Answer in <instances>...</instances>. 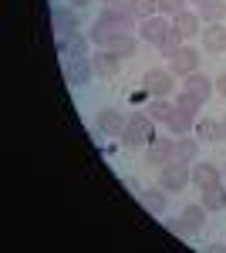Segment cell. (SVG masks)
<instances>
[{
  "mask_svg": "<svg viewBox=\"0 0 226 253\" xmlns=\"http://www.w3.org/2000/svg\"><path fill=\"white\" fill-rule=\"evenodd\" d=\"M152 138H155V118H149L145 112L129 115L125 128H122V145H129V149H142V145H149Z\"/></svg>",
  "mask_w": 226,
  "mask_h": 253,
  "instance_id": "obj_1",
  "label": "cell"
},
{
  "mask_svg": "<svg viewBox=\"0 0 226 253\" xmlns=\"http://www.w3.org/2000/svg\"><path fill=\"white\" fill-rule=\"evenodd\" d=\"M159 186L166 189V193H182L192 186V169H189V162L182 159H169L166 166H159Z\"/></svg>",
  "mask_w": 226,
  "mask_h": 253,
  "instance_id": "obj_2",
  "label": "cell"
},
{
  "mask_svg": "<svg viewBox=\"0 0 226 253\" xmlns=\"http://www.w3.org/2000/svg\"><path fill=\"white\" fill-rule=\"evenodd\" d=\"M206 206H203V203H192V206H186V210H182V213L176 216V219H172L169 223V230L176 236H186V240H192V236H199L203 233V226H206Z\"/></svg>",
  "mask_w": 226,
  "mask_h": 253,
  "instance_id": "obj_3",
  "label": "cell"
},
{
  "mask_svg": "<svg viewBox=\"0 0 226 253\" xmlns=\"http://www.w3.org/2000/svg\"><path fill=\"white\" fill-rule=\"evenodd\" d=\"M51 27H54V38H75L81 34V17L75 14L71 3H57L51 7Z\"/></svg>",
  "mask_w": 226,
  "mask_h": 253,
  "instance_id": "obj_4",
  "label": "cell"
},
{
  "mask_svg": "<svg viewBox=\"0 0 226 253\" xmlns=\"http://www.w3.org/2000/svg\"><path fill=\"white\" fill-rule=\"evenodd\" d=\"M142 88L152 98H169L172 88H176V75H172L169 68H149L145 78H142Z\"/></svg>",
  "mask_w": 226,
  "mask_h": 253,
  "instance_id": "obj_5",
  "label": "cell"
},
{
  "mask_svg": "<svg viewBox=\"0 0 226 253\" xmlns=\"http://www.w3.org/2000/svg\"><path fill=\"white\" fill-rule=\"evenodd\" d=\"M169 27H172V20L166 17V14H152V17L145 20H138V41H145V44H162V38L169 34Z\"/></svg>",
  "mask_w": 226,
  "mask_h": 253,
  "instance_id": "obj_6",
  "label": "cell"
},
{
  "mask_svg": "<svg viewBox=\"0 0 226 253\" xmlns=\"http://www.w3.org/2000/svg\"><path fill=\"white\" fill-rule=\"evenodd\" d=\"M98 20H101L105 27H112L115 34H125V31H132V27H135V17L125 10V3H108V7H101Z\"/></svg>",
  "mask_w": 226,
  "mask_h": 253,
  "instance_id": "obj_7",
  "label": "cell"
},
{
  "mask_svg": "<svg viewBox=\"0 0 226 253\" xmlns=\"http://www.w3.org/2000/svg\"><path fill=\"white\" fill-rule=\"evenodd\" d=\"M94 68H91V58H71L64 61V81L71 84V88H85L88 81H91Z\"/></svg>",
  "mask_w": 226,
  "mask_h": 253,
  "instance_id": "obj_8",
  "label": "cell"
},
{
  "mask_svg": "<svg viewBox=\"0 0 226 253\" xmlns=\"http://www.w3.org/2000/svg\"><path fill=\"white\" fill-rule=\"evenodd\" d=\"M169 159H176V138L155 135L149 145H145V162H149V166H166Z\"/></svg>",
  "mask_w": 226,
  "mask_h": 253,
  "instance_id": "obj_9",
  "label": "cell"
},
{
  "mask_svg": "<svg viewBox=\"0 0 226 253\" xmlns=\"http://www.w3.org/2000/svg\"><path fill=\"white\" fill-rule=\"evenodd\" d=\"M169 71L172 75H192V71H199V51L196 47H189V44H182L176 54L169 58Z\"/></svg>",
  "mask_w": 226,
  "mask_h": 253,
  "instance_id": "obj_10",
  "label": "cell"
},
{
  "mask_svg": "<svg viewBox=\"0 0 226 253\" xmlns=\"http://www.w3.org/2000/svg\"><path fill=\"white\" fill-rule=\"evenodd\" d=\"M122 61H125V58H118L115 51L101 47V51H94V54H91V68H94V75H101V78H115V75L122 71Z\"/></svg>",
  "mask_w": 226,
  "mask_h": 253,
  "instance_id": "obj_11",
  "label": "cell"
},
{
  "mask_svg": "<svg viewBox=\"0 0 226 253\" xmlns=\"http://www.w3.org/2000/svg\"><path fill=\"white\" fill-rule=\"evenodd\" d=\"M192 186L203 193V189H213V186H223V172L213 166V162H196L192 166Z\"/></svg>",
  "mask_w": 226,
  "mask_h": 253,
  "instance_id": "obj_12",
  "label": "cell"
},
{
  "mask_svg": "<svg viewBox=\"0 0 226 253\" xmlns=\"http://www.w3.org/2000/svg\"><path fill=\"white\" fill-rule=\"evenodd\" d=\"M213 88H216V81L209 78V75H203V71H192V75H186V81H182V91L192 98H199L203 105H206V98L213 95Z\"/></svg>",
  "mask_w": 226,
  "mask_h": 253,
  "instance_id": "obj_13",
  "label": "cell"
},
{
  "mask_svg": "<svg viewBox=\"0 0 226 253\" xmlns=\"http://www.w3.org/2000/svg\"><path fill=\"white\" fill-rule=\"evenodd\" d=\"M125 122H129V118L122 115L118 108H101V112L94 115V125H98L105 135H115V138H122V128H125Z\"/></svg>",
  "mask_w": 226,
  "mask_h": 253,
  "instance_id": "obj_14",
  "label": "cell"
},
{
  "mask_svg": "<svg viewBox=\"0 0 226 253\" xmlns=\"http://www.w3.org/2000/svg\"><path fill=\"white\" fill-rule=\"evenodd\" d=\"M57 44V54H64V61H71V58H88V34L81 38V34H75V38H54Z\"/></svg>",
  "mask_w": 226,
  "mask_h": 253,
  "instance_id": "obj_15",
  "label": "cell"
},
{
  "mask_svg": "<svg viewBox=\"0 0 226 253\" xmlns=\"http://www.w3.org/2000/svg\"><path fill=\"white\" fill-rule=\"evenodd\" d=\"M138 199H142V206H145L152 216H162L166 210H169V196H166L162 186H159V189H152V186H149V189H142Z\"/></svg>",
  "mask_w": 226,
  "mask_h": 253,
  "instance_id": "obj_16",
  "label": "cell"
},
{
  "mask_svg": "<svg viewBox=\"0 0 226 253\" xmlns=\"http://www.w3.org/2000/svg\"><path fill=\"white\" fill-rule=\"evenodd\" d=\"M203 47L209 54H223L226 51V27L223 24H206L203 27Z\"/></svg>",
  "mask_w": 226,
  "mask_h": 253,
  "instance_id": "obj_17",
  "label": "cell"
},
{
  "mask_svg": "<svg viewBox=\"0 0 226 253\" xmlns=\"http://www.w3.org/2000/svg\"><path fill=\"white\" fill-rule=\"evenodd\" d=\"M172 27H176L186 41L196 38V34H203V20H199V14H189V10L176 14V17H172Z\"/></svg>",
  "mask_w": 226,
  "mask_h": 253,
  "instance_id": "obj_18",
  "label": "cell"
},
{
  "mask_svg": "<svg viewBox=\"0 0 226 253\" xmlns=\"http://www.w3.org/2000/svg\"><path fill=\"white\" fill-rule=\"evenodd\" d=\"M166 128H169L172 135H189L192 128H196V115H189V112H182V108H176L169 115V122H166Z\"/></svg>",
  "mask_w": 226,
  "mask_h": 253,
  "instance_id": "obj_19",
  "label": "cell"
},
{
  "mask_svg": "<svg viewBox=\"0 0 226 253\" xmlns=\"http://www.w3.org/2000/svg\"><path fill=\"white\" fill-rule=\"evenodd\" d=\"M226 17V0H203L199 3V20L203 24H223Z\"/></svg>",
  "mask_w": 226,
  "mask_h": 253,
  "instance_id": "obj_20",
  "label": "cell"
},
{
  "mask_svg": "<svg viewBox=\"0 0 226 253\" xmlns=\"http://www.w3.org/2000/svg\"><path fill=\"white\" fill-rule=\"evenodd\" d=\"M192 132H196L199 142H220V138H223V125H220L216 118H199Z\"/></svg>",
  "mask_w": 226,
  "mask_h": 253,
  "instance_id": "obj_21",
  "label": "cell"
},
{
  "mask_svg": "<svg viewBox=\"0 0 226 253\" xmlns=\"http://www.w3.org/2000/svg\"><path fill=\"white\" fill-rule=\"evenodd\" d=\"M135 47H138V38H135L132 31H125V34H115L112 44H108V51H115L118 58H132Z\"/></svg>",
  "mask_w": 226,
  "mask_h": 253,
  "instance_id": "obj_22",
  "label": "cell"
},
{
  "mask_svg": "<svg viewBox=\"0 0 226 253\" xmlns=\"http://www.w3.org/2000/svg\"><path fill=\"white\" fill-rule=\"evenodd\" d=\"M176 159H182V162H196V159H199V138L179 135V138H176Z\"/></svg>",
  "mask_w": 226,
  "mask_h": 253,
  "instance_id": "obj_23",
  "label": "cell"
},
{
  "mask_svg": "<svg viewBox=\"0 0 226 253\" xmlns=\"http://www.w3.org/2000/svg\"><path fill=\"white\" fill-rule=\"evenodd\" d=\"M122 3H125V10L135 20H145L152 14H159V0H122Z\"/></svg>",
  "mask_w": 226,
  "mask_h": 253,
  "instance_id": "obj_24",
  "label": "cell"
},
{
  "mask_svg": "<svg viewBox=\"0 0 226 253\" xmlns=\"http://www.w3.org/2000/svg\"><path fill=\"white\" fill-rule=\"evenodd\" d=\"M172 112H176V105L169 98H149V105H145V115L155 118V122H169Z\"/></svg>",
  "mask_w": 226,
  "mask_h": 253,
  "instance_id": "obj_25",
  "label": "cell"
},
{
  "mask_svg": "<svg viewBox=\"0 0 226 253\" xmlns=\"http://www.w3.org/2000/svg\"><path fill=\"white\" fill-rule=\"evenodd\" d=\"M203 206H206L209 213H226V189L223 186L203 189Z\"/></svg>",
  "mask_w": 226,
  "mask_h": 253,
  "instance_id": "obj_26",
  "label": "cell"
},
{
  "mask_svg": "<svg viewBox=\"0 0 226 253\" xmlns=\"http://www.w3.org/2000/svg\"><path fill=\"white\" fill-rule=\"evenodd\" d=\"M182 41H186V38H182V34H179L176 27H169V34L162 38V44H159V51H162L166 58H172V54H176V51L182 47Z\"/></svg>",
  "mask_w": 226,
  "mask_h": 253,
  "instance_id": "obj_27",
  "label": "cell"
},
{
  "mask_svg": "<svg viewBox=\"0 0 226 253\" xmlns=\"http://www.w3.org/2000/svg\"><path fill=\"white\" fill-rule=\"evenodd\" d=\"M186 3L189 0H159V14H166V17H176V14H182L186 10Z\"/></svg>",
  "mask_w": 226,
  "mask_h": 253,
  "instance_id": "obj_28",
  "label": "cell"
},
{
  "mask_svg": "<svg viewBox=\"0 0 226 253\" xmlns=\"http://www.w3.org/2000/svg\"><path fill=\"white\" fill-rule=\"evenodd\" d=\"M176 108H182V112H189V115H199V108H203V101H199V98H192V95H186V91H182V95L176 98Z\"/></svg>",
  "mask_w": 226,
  "mask_h": 253,
  "instance_id": "obj_29",
  "label": "cell"
},
{
  "mask_svg": "<svg viewBox=\"0 0 226 253\" xmlns=\"http://www.w3.org/2000/svg\"><path fill=\"white\" fill-rule=\"evenodd\" d=\"M213 81H216V91H220V95L226 98V71L220 75V78H213Z\"/></svg>",
  "mask_w": 226,
  "mask_h": 253,
  "instance_id": "obj_30",
  "label": "cell"
},
{
  "mask_svg": "<svg viewBox=\"0 0 226 253\" xmlns=\"http://www.w3.org/2000/svg\"><path fill=\"white\" fill-rule=\"evenodd\" d=\"M125 189H132V193H142V189H138V179H132V175L125 179Z\"/></svg>",
  "mask_w": 226,
  "mask_h": 253,
  "instance_id": "obj_31",
  "label": "cell"
},
{
  "mask_svg": "<svg viewBox=\"0 0 226 253\" xmlns=\"http://www.w3.org/2000/svg\"><path fill=\"white\" fill-rule=\"evenodd\" d=\"M68 3H71V7H75V10H78V7H88L91 0H68Z\"/></svg>",
  "mask_w": 226,
  "mask_h": 253,
  "instance_id": "obj_32",
  "label": "cell"
},
{
  "mask_svg": "<svg viewBox=\"0 0 226 253\" xmlns=\"http://www.w3.org/2000/svg\"><path fill=\"white\" fill-rule=\"evenodd\" d=\"M101 3H105V7H108V3H122V0H101Z\"/></svg>",
  "mask_w": 226,
  "mask_h": 253,
  "instance_id": "obj_33",
  "label": "cell"
},
{
  "mask_svg": "<svg viewBox=\"0 0 226 253\" xmlns=\"http://www.w3.org/2000/svg\"><path fill=\"white\" fill-rule=\"evenodd\" d=\"M220 125H223V138H226V115H223V122H220Z\"/></svg>",
  "mask_w": 226,
  "mask_h": 253,
  "instance_id": "obj_34",
  "label": "cell"
},
{
  "mask_svg": "<svg viewBox=\"0 0 226 253\" xmlns=\"http://www.w3.org/2000/svg\"><path fill=\"white\" fill-rule=\"evenodd\" d=\"M192 3H203V0H192Z\"/></svg>",
  "mask_w": 226,
  "mask_h": 253,
  "instance_id": "obj_35",
  "label": "cell"
},
{
  "mask_svg": "<svg viewBox=\"0 0 226 253\" xmlns=\"http://www.w3.org/2000/svg\"><path fill=\"white\" fill-rule=\"evenodd\" d=\"M223 175H226V169H223Z\"/></svg>",
  "mask_w": 226,
  "mask_h": 253,
  "instance_id": "obj_36",
  "label": "cell"
}]
</instances>
